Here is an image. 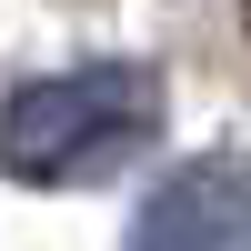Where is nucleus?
<instances>
[{"mask_svg": "<svg viewBox=\"0 0 251 251\" xmlns=\"http://www.w3.org/2000/svg\"><path fill=\"white\" fill-rule=\"evenodd\" d=\"M131 251H251V161L191 151L131 221Z\"/></svg>", "mask_w": 251, "mask_h": 251, "instance_id": "2", "label": "nucleus"}, {"mask_svg": "<svg viewBox=\"0 0 251 251\" xmlns=\"http://www.w3.org/2000/svg\"><path fill=\"white\" fill-rule=\"evenodd\" d=\"M241 30H251V0H241Z\"/></svg>", "mask_w": 251, "mask_h": 251, "instance_id": "3", "label": "nucleus"}, {"mask_svg": "<svg viewBox=\"0 0 251 251\" xmlns=\"http://www.w3.org/2000/svg\"><path fill=\"white\" fill-rule=\"evenodd\" d=\"M161 141V71L151 60H91V71L20 80L0 111V171L30 191L111 181L131 151Z\"/></svg>", "mask_w": 251, "mask_h": 251, "instance_id": "1", "label": "nucleus"}]
</instances>
